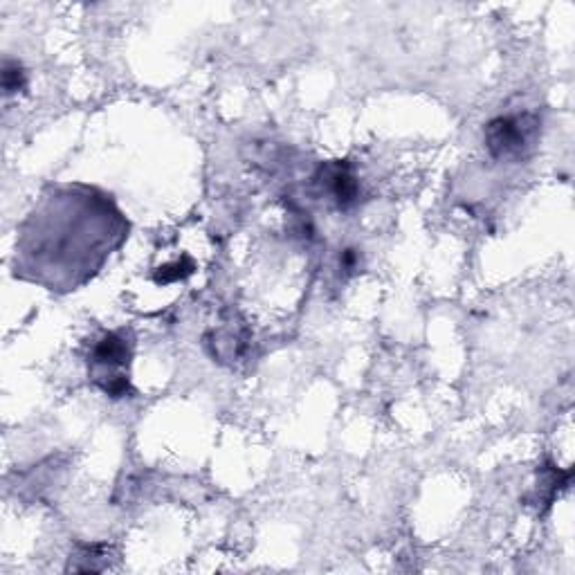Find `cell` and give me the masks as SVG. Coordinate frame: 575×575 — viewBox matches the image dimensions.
Here are the masks:
<instances>
[{"label": "cell", "mask_w": 575, "mask_h": 575, "mask_svg": "<svg viewBox=\"0 0 575 575\" xmlns=\"http://www.w3.org/2000/svg\"><path fill=\"white\" fill-rule=\"evenodd\" d=\"M124 223L111 200L95 189L68 187L45 198L41 209L27 218L16 245L21 270L50 290H70L102 268L111 248L126 234H95L108 225Z\"/></svg>", "instance_id": "obj_1"}, {"label": "cell", "mask_w": 575, "mask_h": 575, "mask_svg": "<svg viewBox=\"0 0 575 575\" xmlns=\"http://www.w3.org/2000/svg\"><path fill=\"white\" fill-rule=\"evenodd\" d=\"M133 358V340L129 331H111L90 351L88 369L95 385L111 398L131 394L129 364Z\"/></svg>", "instance_id": "obj_2"}, {"label": "cell", "mask_w": 575, "mask_h": 575, "mask_svg": "<svg viewBox=\"0 0 575 575\" xmlns=\"http://www.w3.org/2000/svg\"><path fill=\"white\" fill-rule=\"evenodd\" d=\"M540 126V117L533 113L499 115L488 122L483 131V142L495 160L517 162L533 151L540 138Z\"/></svg>", "instance_id": "obj_3"}, {"label": "cell", "mask_w": 575, "mask_h": 575, "mask_svg": "<svg viewBox=\"0 0 575 575\" xmlns=\"http://www.w3.org/2000/svg\"><path fill=\"white\" fill-rule=\"evenodd\" d=\"M315 182L340 212H346V209H351L358 203L360 182L346 160L324 162L317 171Z\"/></svg>", "instance_id": "obj_4"}, {"label": "cell", "mask_w": 575, "mask_h": 575, "mask_svg": "<svg viewBox=\"0 0 575 575\" xmlns=\"http://www.w3.org/2000/svg\"><path fill=\"white\" fill-rule=\"evenodd\" d=\"M248 344H250L248 326H245L243 319H239L236 315H230L225 322H221V326H216L212 331L205 333L207 351L212 353L214 360L223 364L241 360V355L248 349Z\"/></svg>", "instance_id": "obj_5"}, {"label": "cell", "mask_w": 575, "mask_h": 575, "mask_svg": "<svg viewBox=\"0 0 575 575\" xmlns=\"http://www.w3.org/2000/svg\"><path fill=\"white\" fill-rule=\"evenodd\" d=\"M571 483V470L562 472L560 468H555L553 463H546L540 470V483H537L535 501L542 506H551L553 499L560 495V490H564Z\"/></svg>", "instance_id": "obj_6"}, {"label": "cell", "mask_w": 575, "mask_h": 575, "mask_svg": "<svg viewBox=\"0 0 575 575\" xmlns=\"http://www.w3.org/2000/svg\"><path fill=\"white\" fill-rule=\"evenodd\" d=\"M108 553H111V549H108L106 544H81L77 546V551L70 555L68 571H104L108 567Z\"/></svg>", "instance_id": "obj_7"}, {"label": "cell", "mask_w": 575, "mask_h": 575, "mask_svg": "<svg viewBox=\"0 0 575 575\" xmlns=\"http://www.w3.org/2000/svg\"><path fill=\"white\" fill-rule=\"evenodd\" d=\"M196 263L189 257H180L171 263H164L162 268L153 272V281L158 286H169V284H178V281H185L187 277L194 275Z\"/></svg>", "instance_id": "obj_8"}, {"label": "cell", "mask_w": 575, "mask_h": 575, "mask_svg": "<svg viewBox=\"0 0 575 575\" xmlns=\"http://www.w3.org/2000/svg\"><path fill=\"white\" fill-rule=\"evenodd\" d=\"M27 86V75L21 63L14 59H5L3 63V93L5 97L18 95Z\"/></svg>", "instance_id": "obj_9"}, {"label": "cell", "mask_w": 575, "mask_h": 575, "mask_svg": "<svg viewBox=\"0 0 575 575\" xmlns=\"http://www.w3.org/2000/svg\"><path fill=\"white\" fill-rule=\"evenodd\" d=\"M340 268L344 270V275H353V272L360 268L358 250H344L340 254Z\"/></svg>", "instance_id": "obj_10"}]
</instances>
